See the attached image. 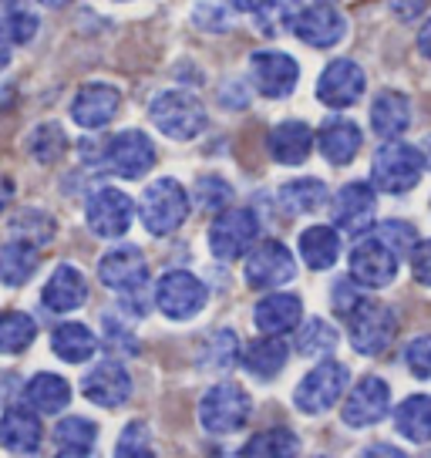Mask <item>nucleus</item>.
<instances>
[{
	"label": "nucleus",
	"instance_id": "1",
	"mask_svg": "<svg viewBox=\"0 0 431 458\" xmlns=\"http://www.w3.org/2000/svg\"><path fill=\"white\" fill-rule=\"evenodd\" d=\"M425 175V156L421 148L408 142H385L374 152L371 162V186L377 192H388V196H401L421 182Z\"/></svg>",
	"mask_w": 431,
	"mask_h": 458
},
{
	"label": "nucleus",
	"instance_id": "2",
	"mask_svg": "<svg viewBox=\"0 0 431 458\" xmlns=\"http://www.w3.org/2000/svg\"><path fill=\"white\" fill-rule=\"evenodd\" d=\"M148 118L162 135H169L175 142H189L206 131L209 114L202 108V101L189 91H162L148 105Z\"/></svg>",
	"mask_w": 431,
	"mask_h": 458
},
{
	"label": "nucleus",
	"instance_id": "3",
	"mask_svg": "<svg viewBox=\"0 0 431 458\" xmlns=\"http://www.w3.org/2000/svg\"><path fill=\"white\" fill-rule=\"evenodd\" d=\"M139 219L152 236H169L189 219V192L175 179H156L139 199Z\"/></svg>",
	"mask_w": 431,
	"mask_h": 458
},
{
	"label": "nucleus",
	"instance_id": "4",
	"mask_svg": "<svg viewBox=\"0 0 431 458\" xmlns=\"http://www.w3.org/2000/svg\"><path fill=\"white\" fill-rule=\"evenodd\" d=\"M347 320V337L354 344V351L364 354V358H377L385 354L398 334V317L391 310L388 303H377V301H364L344 317Z\"/></svg>",
	"mask_w": 431,
	"mask_h": 458
},
{
	"label": "nucleus",
	"instance_id": "5",
	"mask_svg": "<svg viewBox=\"0 0 431 458\" xmlns=\"http://www.w3.org/2000/svg\"><path fill=\"white\" fill-rule=\"evenodd\" d=\"M253 415V398L246 394V387L223 381L213 385L199 401V425L209 435H232L240 431Z\"/></svg>",
	"mask_w": 431,
	"mask_h": 458
},
{
	"label": "nucleus",
	"instance_id": "6",
	"mask_svg": "<svg viewBox=\"0 0 431 458\" xmlns=\"http://www.w3.org/2000/svg\"><path fill=\"white\" fill-rule=\"evenodd\" d=\"M257 236L259 219L253 209H246V206L223 209V213H216L213 226H209V250H213L216 259L232 263V259L246 257L257 246Z\"/></svg>",
	"mask_w": 431,
	"mask_h": 458
},
{
	"label": "nucleus",
	"instance_id": "7",
	"mask_svg": "<svg viewBox=\"0 0 431 458\" xmlns=\"http://www.w3.org/2000/svg\"><path fill=\"white\" fill-rule=\"evenodd\" d=\"M347 385H351V371L341 360H320L314 371L297 385L293 404L303 415H324V411H331L334 404L344 398Z\"/></svg>",
	"mask_w": 431,
	"mask_h": 458
},
{
	"label": "nucleus",
	"instance_id": "8",
	"mask_svg": "<svg viewBox=\"0 0 431 458\" xmlns=\"http://www.w3.org/2000/svg\"><path fill=\"white\" fill-rule=\"evenodd\" d=\"M209 301V290L196 273L189 270H169L162 273L156 284V307L169 320H189L196 317Z\"/></svg>",
	"mask_w": 431,
	"mask_h": 458
},
{
	"label": "nucleus",
	"instance_id": "9",
	"mask_svg": "<svg viewBox=\"0 0 431 458\" xmlns=\"http://www.w3.org/2000/svg\"><path fill=\"white\" fill-rule=\"evenodd\" d=\"M135 219V202L115 186H101L95 189L85 202V223L88 229L101 236V240H118L125 236Z\"/></svg>",
	"mask_w": 431,
	"mask_h": 458
},
{
	"label": "nucleus",
	"instance_id": "10",
	"mask_svg": "<svg viewBox=\"0 0 431 458\" xmlns=\"http://www.w3.org/2000/svg\"><path fill=\"white\" fill-rule=\"evenodd\" d=\"M246 284L253 290H276V286L290 284L297 276V259L280 240H266L257 243L246 253Z\"/></svg>",
	"mask_w": 431,
	"mask_h": 458
},
{
	"label": "nucleus",
	"instance_id": "11",
	"mask_svg": "<svg viewBox=\"0 0 431 458\" xmlns=\"http://www.w3.org/2000/svg\"><path fill=\"white\" fill-rule=\"evenodd\" d=\"M105 165L122 179H142L145 172L156 165V142L139 129L118 131L115 139L105 145Z\"/></svg>",
	"mask_w": 431,
	"mask_h": 458
},
{
	"label": "nucleus",
	"instance_id": "12",
	"mask_svg": "<svg viewBox=\"0 0 431 458\" xmlns=\"http://www.w3.org/2000/svg\"><path fill=\"white\" fill-rule=\"evenodd\" d=\"M98 280L122 297L142 293L148 284V263L139 246H115L98 259Z\"/></svg>",
	"mask_w": 431,
	"mask_h": 458
},
{
	"label": "nucleus",
	"instance_id": "13",
	"mask_svg": "<svg viewBox=\"0 0 431 458\" xmlns=\"http://www.w3.org/2000/svg\"><path fill=\"white\" fill-rule=\"evenodd\" d=\"M394 276H398V257L374 233L354 243L351 250V280L354 284L381 290V286L394 284Z\"/></svg>",
	"mask_w": 431,
	"mask_h": 458
},
{
	"label": "nucleus",
	"instance_id": "14",
	"mask_svg": "<svg viewBox=\"0 0 431 458\" xmlns=\"http://www.w3.org/2000/svg\"><path fill=\"white\" fill-rule=\"evenodd\" d=\"M364 88H368V74H364V68H360L358 61L337 57V61H331V64L324 68V74H320V81H317V98L324 101L327 108H351V105L360 101Z\"/></svg>",
	"mask_w": 431,
	"mask_h": 458
},
{
	"label": "nucleus",
	"instance_id": "15",
	"mask_svg": "<svg viewBox=\"0 0 431 458\" xmlns=\"http://www.w3.org/2000/svg\"><path fill=\"white\" fill-rule=\"evenodd\" d=\"M388 411H391L388 381L368 374V377H360L358 385L351 387L341 415H344V425H351V428H371V425H377Z\"/></svg>",
	"mask_w": 431,
	"mask_h": 458
},
{
	"label": "nucleus",
	"instance_id": "16",
	"mask_svg": "<svg viewBox=\"0 0 431 458\" xmlns=\"http://www.w3.org/2000/svg\"><path fill=\"white\" fill-rule=\"evenodd\" d=\"M331 213H334V229H341L347 236H364L374 223V213H377L374 186H368V182H347L334 196Z\"/></svg>",
	"mask_w": 431,
	"mask_h": 458
},
{
	"label": "nucleus",
	"instance_id": "17",
	"mask_svg": "<svg viewBox=\"0 0 431 458\" xmlns=\"http://www.w3.org/2000/svg\"><path fill=\"white\" fill-rule=\"evenodd\" d=\"M249 74L259 95L266 98H287L300 81V64L283 51H257L249 61Z\"/></svg>",
	"mask_w": 431,
	"mask_h": 458
},
{
	"label": "nucleus",
	"instance_id": "18",
	"mask_svg": "<svg viewBox=\"0 0 431 458\" xmlns=\"http://www.w3.org/2000/svg\"><path fill=\"white\" fill-rule=\"evenodd\" d=\"M81 394L98 408H122L131 398V374L122 360H101L81 377Z\"/></svg>",
	"mask_w": 431,
	"mask_h": 458
},
{
	"label": "nucleus",
	"instance_id": "19",
	"mask_svg": "<svg viewBox=\"0 0 431 458\" xmlns=\"http://www.w3.org/2000/svg\"><path fill=\"white\" fill-rule=\"evenodd\" d=\"M290 30L310 47H334L344 41L347 21L334 4H314V7H303Z\"/></svg>",
	"mask_w": 431,
	"mask_h": 458
},
{
	"label": "nucleus",
	"instance_id": "20",
	"mask_svg": "<svg viewBox=\"0 0 431 458\" xmlns=\"http://www.w3.org/2000/svg\"><path fill=\"white\" fill-rule=\"evenodd\" d=\"M118 105H122V95L118 88L112 85H101V81H91L85 85L72 101V118L81 125V129L95 131L105 129L112 118L118 114Z\"/></svg>",
	"mask_w": 431,
	"mask_h": 458
},
{
	"label": "nucleus",
	"instance_id": "21",
	"mask_svg": "<svg viewBox=\"0 0 431 458\" xmlns=\"http://www.w3.org/2000/svg\"><path fill=\"white\" fill-rule=\"evenodd\" d=\"M259 334L266 337H283L290 330L300 327L303 320V301L297 293H266L253 310Z\"/></svg>",
	"mask_w": 431,
	"mask_h": 458
},
{
	"label": "nucleus",
	"instance_id": "22",
	"mask_svg": "<svg viewBox=\"0 0 431 458\" xmlns=\"http://www.w3.org/2000/svg\"><path fill=\"white\" fill-rule=\"evenodd\" d=\"M41 301L55 314H72V310H78L88 301L85 273L78 270V267H68V263L58 267V270L47 276V284L41 290Z\"/></svg>",
	"mask_w": 431,
	"mask_h": 458
},
{
	"label": "nucleus",
	"instance_id": "23",
	"mask_svg": "<svg viewBox=\"0 0 431 458\" xmlns=\"http://www.w3.org/2000/svg\"><path fill=\"white\" fill-rule=\"evenodd\" d=\"M44 442V428L30 408H11L0 418V445L14 455H34Z\"/></svg>",
	"mask_w": 431,
	"mask_h": 458
},
{
	"label": "nucleus",
	"instance_id": "24",
	"mask_svg": "<svg viewBox=\"0 0 431 458\" xmlns=\"http://www.w3.org/2000/svg\"><path fill=\"white\" fill-rule=\"evenodd\" d=\"M266 148H270V158L280 162V165H300V162H307L310 148H314V131H310L307 122H280L270 131Z\"/></svg>",
	"mask_w": 431,
	"mask_h": 458
},
{
	"label": "nucleus",
	"instance_id": "25",
	"mask_svg": "<svg viewBox=\"0 0 431 458\" xmlns=\"http://www.w3.org/2000/svg\"><path fill=\"white\" fill-rule=\"evenodd\" d=\"M360 142H364V135H360V129L351 118H331V122H324V129L317 135L320 156L327 158L331 165L354 162V156L360 152Z\"/></svg>",
	"mask_w": 431,
	"mask_h": 458
},
{
	"label": "nucleus",
	"instance_id": "26",
	"mask_svg": "<svg viewBox=\"0 0 431 458\" xmlns=\"http://www.w3.org/2000/svg\"><path fill=\"white\" fill-rule=\"evenodd\" d=\"M411 125V101L401 91H381L371 105V129L385 139L394 142L398 135H404Z\"/></svg>",
	"mask_w": 431,
	"mask_h": 458
},
{
	"label": "nucleus",
	"instance_id": "27",
	"mask_svg": "<svg viewBox=\"0 0 431 458\" xmlns=\"http://www.w3.org/2000/svg\"><path fill=\"white\" fill-rule=\"evenodd\" d=\"M287 344L280 341V337H257V341H249L246 347H240V364H243L246 371L253 374V377H263V381H270L276 374L287 368Z\"/></svg>",
	"mask_w": 431,
	"mask_h": 458
},
{
	"label": "nucleus",
	"instance_id": "28",
	"mask_svg": "<svg viewBox=\"0 0 431 458\" xmlns=\"http://www.w3.org/2000/svg\"><path fill=\"white\" fill-rule=\"evenodd\" d=\"M24 401H28V408L34 415H58V411L68 408V401H72V385L61 374L41 371L28 381Z\"/></svg>",
	"mask_w": 431,
	"mask_h": 458
},
{
	"label": "nucleus",
	"instance_id": "29",
	"mask_svg": "<svg viewBox=\"0 0 431 458\" xmlns=\"http://www.w3.org/2000/svg\"><path fill=\"white\" fill-rule=\"evenodd\" d=\"M51 351H55L61 360H68V364H85V360L95 358L98 337L91 334V327L72 320V324L55 327V334H51Z\"/></svg>",
	"mask_w": 431,
	"mask_h": 458
},
{
	"label": "nucleus",
	"instance_id": "30",
	"mask_svg": "<svg viewBox=\"0 0 431 458\" xmlns=\"http://www.w3.org/2000/svg\"><path fill=\"white\" fill-rule=\"evenodd\" d=\"M394 428L401 438L415 445L431 442V398L428 394H411L394 408Z\"/></svg>",
	"mask_w": 431,
	"mask_h": 458
},
{
	"label": "nucleus",
	"instance_id": "31",
	"mask_svg": "<svg viewBox=\"0 0 431 458\" xmlns=\"http://www.w3.org/2000/svg\"><path fill=\"white\" fill-rule=\"evenodd\" d=\"M300 257L310 270H331L341 257V236L334 226H310L300 233Z\"/></svg>",
	"mask_w": 431,
	"mask_h": 458
},
{
	"label": "nucleus",
	"instance_id": "32",
	"mask_svg": "<svg viewBox=\"0 0 431 458\" xmlns=\"http://www.w3.org/2000/svg\"><path fill=\"white\" fill-rule=\"evenodd\" d=\"M41 267V253L38 246H28L21 240H11V243L0 250V280L7 286H24L38 273Z\"/></svg>",
	"mask_w": 431,
	"mask_h": 458
},
{
	"label": "nucleus",
	"instance_id": "33",
	"mask_svg": "<svg viewBox=\"0 0 431 458\" xmlns=\"http://www.w3.org/2000/svg\"><path fill=\"white\" fill-rule=\"evenodd\" d=\"M38 28L41 21L24 0H0V38L7 44H30Z\"/></svg>",
	"mask_w": 431,
	"mask_h": 458
},
{
	"label": "nucleus",
	"instance_id": "34",
	"mask_svg": "<svg viewBox=\"0 0 431 458\" xmlns=\"http://www.w3.org/2000/svg\"><path fill=\"white\" fill-rule=\"evenodd\" d=\"M327 202V186L320 179H290L287 186H280V206L290 216H307L317 213Z\"/></svg>",
	"mask_w": 431,
	"mask_h": 458
},
{
	"label": "nucleus",
	"instance_id": "35",
	"mask_svg": "<svg viewBox=\"0 0 431 458\" xmlns=\"http://www.w3.org/2000/svg\"><path fill=\"white\" fill-rule=\"evenodd\" d=\"M300 455V438L290 428H266L257 431L243 445V458H297Z\"/></svg>",
	"mask_w": 431,
	"mask_h": 458
},
{
	"label": "nucleus",
	"instance_id": "36",
	"mask_svg": "<svg viewBox=\"0 0 431 458\" xmlns=\"http://www.w3.org/2000/svg\"><path fill=\"white\" fill-rule=\"evenodd\" d=\"M34 337H38V324L30 314H24V310H4L0 314V354H7V358L24 354L34 344Z\"/></svg>",
	"mask_w": 431,
	"mask_h": 458
},
{
	"label": "nucleus",
	"instance_id": "37",
	"mask_svg": "<svg viewBox=\"0 0 431 458\" xmlns=\"http://www.w3.org/2000/svg\"><path fill=\"white\" fill-rule=\"evenodd\" d=\"M11 236L21 240V243L41 250L44 243L55 240V219L44 213V209H21L14 216V223H11Z\"/></svg>",
	"mask_w": 431,
	"mask_h": 458
},
{
	"label": "nucleus",
	"instance_id": "38",
	"mask_svg": "<svg viewBox=\"0 0 431 458\" xmlns=\"http://www.w3.org/2000/svg\"><path fill=\"white\" fill-rule=\"evenodd\" d=\"M334 347H337V327L324 317H310L297 334V351L303 358H327Z\"/></svg>",
	"mask_w": 431,
	"mask_h": 458
},
{
	"label": "nucleus",
	"instance_id": "39",
	"mask_svg": "<svg viewBox=\"0 0 431 458\" xmlns=\"http://www.w3.org/2000/svg\"><path fill=\"white\" fill-rule=\"evenodd\" d=\"M64 148H68V135L61 129L58 122H44L38 129L28 135V152L34 156V162H41V165H51V162H58L64 156Z\"/></svg>",
	"mask_w": 431,
	"mask_h": 458
},
{
	"label": "nucleus",
	"instance_id": "40",
	"mask_svg": "<svg viewBox=\"0 0 431 458\" xmlns=\"http://www.w3.org/2000/svg\"><path fill=\"white\" fill-rule=\"evenodd\" d=\"M98 442V428L88 418H64L55 428V445L61 452H95Z\"/></svg>",
	"mask_w": 431,
	"mask_h": 458
},
{
	"label": "nucleus",
	"instance_id": "41",
	"mask_svg": "<svg viewBox=\"0 0 431 458\" xmlns=\"http://www.w3.org/2000/svg\"><path fill=\"white\" fill-rule=\"evenodd\" d=\"M236 360H240V341H236V334L232 330H216L213 337L206 341V347H202V364L209 371H226Z\"/></svg>",
	"mask_w": 431,
	"mask_h": 458
},
{
	"label": "nucleus",
	"instance_id": "42",
	"mask_svg": "<svg viewBox=\"0 0 431 458\" xmlns=\"http://www.w3.org/2000/svg\"><path fill=\"white\" fill-rule=\"evenodd\" d=\"M303 7H307L303 0H270V4L257 14L259 24H263V34H280V30H290Z\"/></svg>",
	"mask_w": 431,
	"mask_h": 458
},
{
	"label": "nucleus",
	"instance_id": "43",
	"mask_svg": "<svg viewBox=\"0 0 431 458\" xmlns=\"http://www.w3.org/2000/svg\"><path fill=\"white\" fill-rule=\"evenodd\" d=\"M374 236L388 246L398 259H401L404 253H411V250L418 246L415 226H411V223H401V219H388V223H381V226L374 229Z\"/></svg>",
	"mask_w": 431,
	"mask_h": 458
},
{
	"label": "nucleus",
	"instance_id": "44",
	"mask_svg": "<svg viewBox=\"0 0 431 458\" xmlns=\"http://www.w3.org/2000/svg\"><path fill=\"white\" fill-rule=\"evenodd\" d=\"M192 199H196V206H199V209H206V213H223V209L230 206V199H232V189H230V182H226V179L206 175V179H199V182H196Z\"/></svg>",
	"mask_w": 431,
	"mask_h": 458
},
{
	"label": "nucleus",
	"instance_id": "45",
	"mask_svg": "<svg viewBox=\"0 0 431 458\" xmlns=\"http://www.w3.org/2000/svg\"><path fill=\"white\" fill-rule=\"evenodd\" d=\"M115 458H156L152 452V435L142 421H131L129 428L122 431V438L115 445Z\"/></svg>",
	"mask_w": 431,
	"mask_h": 458
},
{
	"label": "nucleus",
	"instance_id": "46",
	"mask_svg": "<svg viewBox=\"0 0 431 458\" xmlns=\"http://www.w3.org/2000/svg\"><path fill=\"white\" fill-rule=\"evenodd\" d=\"M404 364L415 377H431V337H415L404 351Z\"/></svg>",
	"mask_w": 431,
	"mask_h": 458
},
{
	"label": "nucleus",
	"instance_id": "47",
	"mask_svg": "<svg viewBox=\"0 0 431 458\" xmlns=\"http://www.w3.org/2000/svg\"><path fill=\"white\" fill-rule=\"evenodd\" d=\"M364 301V293L358 290V284L354 280H341V284L334 286V310L341 317H347L358 303Z\"/></svg>",
	"mask_w": 431,
	"mask_h": 458
},
{
	"label": "nucleus",
	"instance_id": "48",
	"mask_svg": "<svg viewBox=\"0 0 431 458\" xmlns=\"http://www.w3.org/2000/svg\"><path fill=\"white\" fill-rule=\"evenodd\" d=\"M411 273H415L418 284L431 286V240H425V243H418L411 250Z\"/></svg>",
	"mask_w": 431,
	"mask_h": 458
},
{
	"label": "nucleus",
	"instance_id": "49",
	"mask_svg": "<svg viewBox=\"0 0 431 458\" xmlns=\"http://www.w3.org/2000/svg\"><path fill=\"white\" fill-rule=\"evenodd\" d=\"M360 458H408L401 448H394V445H371V448H364Z\"/></svg>",
	"mask_w": 431,
	"mask_h": 458
},
{
	"label": "nucleus",
	"instance_id": "50",
	"mask_svg": "<svg viewBox=\"0 0 431 458\" xmlns=\"http://www.w3.org/2000/svg\"><path fill=\"white\" fill-rule=\"evenodd\" d=\"M428 0H391V7L398 11V17H415Z\"/></svg>",
	"mask_w": 431,
	"mask_h": 458
},
{
	"label": "nucleus",
	"instance_id": "51",
	"mask_svg": "<svg viewBox=\"0 0 431 458\" xmlns=\"http://www.w3.org/2000/svg\"><path fill=\"white\" fill-rule=\"evenodd\" d=\"M418 51H421V55L431 61V17L425 21V24H421V30H418Z\"/></svg>",
	"mask_w": 431,
	"mask_h": 458
},
{
	"label": "nucleus",
	"instance_id": "52",
	"mask_svg": "<svg viewBox=\"0 0 431 458\" xmlns=\"http://www.w3.org/2000/svg\"><path fill=\"white\" fill-rule=\"evenodd\" d=\"M11 199H14V182H11L7 175H0V216L11 206Z\"/></svg>",
	"mask_w": 431,
	"mask_h": 458
},
{
	"label": "nucleus",
	"instance_id": "53",
	"mask_svg": "<svg viewBox=\"0 0 431 458\" xmlns=\"http://www.w3.org/2000/svg\"><path fill=\"white\" fill-rule=\"evenodd\" d=\"M230 4L236 7V11H246V14H259V11H263L270 0H230Z\"/></svg>",
	"mask_w": 431,
	"mask_h": 458
},
{
	"label": "nucleus",
	"instance_id": "54",
	"mask_svg": "<svg viewBox=\"0 0 431 458\" xmlns=\"http://www.w3.org/2000/svg\"><path fill=\"white\" fill-rule=\"evenodd\" d=\"M7 64H11V44L0 38V72H4Z\"/></svg>",
	"mask_w": 431,
	"mask_h": 458
},
{
	"label": "nucleus",
	"instance_id": "55",
	"mask_svg": "<svg viewBox=\"0 0 431 458\" xmlns=\"http://www.w3.org/2000/svg\"><path fill=\"white\" fill-rule=\"evenodd\" d=\"M58 458H95V452H58Z\"/></svg>",
	"mask_w": 431,
	"mask_h": 458
},
{
	"label": "nucleus",
	"instance_id": "56",
	"mask_svg": "<svg viewBox=\"0 0 431 458\" xmlns=\"http://www.w3.org/2000/svg\"><path fill=\"white\" fill-rule=\"evenodd\" d=\"M44 7H64V4H72V0H38Z\"/></svg>",
	"mask_w": 431,
	"mask_h": 458
},
{
	"label": "nucleus",
	"instance_id": "57",
	"mask_svg": "<svg viewBox=\"0 0 431 458\" xmlns=\"http://www.w3.org/2000/svg\"><path fill=\"white\" fill-rule=\"evenodd\" d=\"M421 156H425V165H431V135H428V142H425V148H421Z\"/></svg>",
	"mask_w": 431,
	"mask_h": 458
},
{
	"label": "nucleus",
	"instance_id": "58",
	"mask_svg": "<svg viewBox=\"0 0 431 458\" xmlns=\"http://www.w3.org/2000/svg\"><path fill=\"white\" fill-rule=\"evenodd\" d=\"M317 4H337V0H317Z\"/></svg>",
	"mask_w": 431,
	"mask_h": 458
},
{
	"label": "nucleus",
	"instance_id": "59",
	"mask_svg": "<svg viewBox=\"0 0 431 458\" xmlns=\"http://www.w3.org/2000/svg\"><path fill=\"white\" fill-rule=\"evenodd\" d=\"M317 458H327V455H317Z\"/></svg>",
	"mask_w": 431,
	"mask_h": 458
}]
</instances>
